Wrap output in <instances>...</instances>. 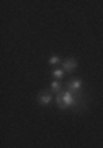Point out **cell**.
I'll return each mask as SVG.
<instances>
[{
    "instance_id": "1",
    "label": "cell",
    "mask_w": 103,
    "mask_h": 148,
    "mask_svg": "<svg viewBox=\"0 0 103 148\" xmlns=\"http://www.w3.org/2000/svg\"><path fill=\"white\" fill-rule=\"evenodd\" d=\"M56 102H57V107L59 109H67V107H77V104H79V99L75 97V95L70 92V90H62L61 94H57L56 95Z\"/></svg>"
},
{
    "instance_id": "7",
    "label": "cell",
    "mask_w": 103,
    "mask_h": 148,
    "mask_svg": "<svg viewBox=\"0 0 103 148\" xmlns=\"http://www.w3.org/2000/svg\"><path fill=\"white\" fill-rule=\"evenodd\" d=\"M49 64H51V66H57V64H62V61L57 54H52L51 58H49Z\"/></svg>"
},
{
    "instance_id": "5",
    "label": "cell",
    "mask_w": 103,
    "mask_h": 148,
    "mask_svg": "<svg viewBox=\"0 0 103 148\" xmlns=\"http://www.w3.org/2000/svg\"><path fill=\"white\" fill-rule=\"evenodd\" d=\"M51 92H52V94H61V92H62V82H61V81H57V79H54V81H52V82H51Z\"/></svg>"
},
{
    "instance_id": "3",
    "label": "cell",
    "mask_w": 103,
    "mask_h": 148,
    "mask_svg": "<svg viewBox=\"0 0 103 148\" xmlns=\"http://www.w3.org/2000/svg\"><path fill=\"white\" fill-rule=\"evenodd\" d=\"M77 59H74V58H67V59H64L62 61V64H61V68L66 71V73H72V71H75L77 69Z\"/></svg>"
},
{
    "instance_id": "2",
    "label": "cell",
    "mask_w": 103,
    "mask_h": 148,
    "mask_svg": "<svg viewBox=\"0 0 103 148\" xmlns=\"http://www.w3.org/2000/svg\"><path fill=\"white\" fill-rule=\"evenodd\" d=\"M67 90H70L75 97H85L82 92V79H70L67 82Z\"/></svg>"
},
{
    "instance_id": "4",
    "label": "cell",
    "mask_w": 103,
    "mask_h": 148,
    "mask_svg": "<svg viewBox=\"0 0 103 148\" xmlns=\"http://www.w3.org/2000/svg\"><path fill=\"white\" fill-rule=\"evenodd\" d=\"M52 92L51 90H41L39 92V95H38V101H39V104L41 106H49L51 104V101H52Z\"/></svg>"
},
{
    "instance_id": "6",
    "label": "cell",
    "mask_w": 103,
    "mask_h": 148,
    "mask_svg": "<svg viewBox=\"0 0 103 148\" xmlns=\"http://www.w3.org/2000/svg\"><path fill=\"white\" fill-rule=\"evenodd\" d=\"M51 74H52V77H54V79L61 81L62 77L66 76V71H64V69H62V68H59V66H57V68H54V69H52V71H51Z\"/></svg>"
}]
</instances>
